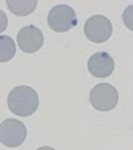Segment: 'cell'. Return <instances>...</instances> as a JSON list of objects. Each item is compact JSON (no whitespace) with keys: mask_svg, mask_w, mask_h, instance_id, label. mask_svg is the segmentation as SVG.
Returning <instances> with one entry per match:
<instances>
[{"mask_svg":"<svg viewBox=\"0 0 133 150\" xmlns=\"http://www.w3.org/2000/svg\"><path fill=\"white\" fill-rule=\"evenodd\" d=\"M7 104L12 113L21 117H27L37 110L39 97L32 87L20 85L9 92Z\"/></svg>","mask_w":133,"mask_h":150,"instance_id":"1","label":"cell"},{"mask_svg":"<svg viewBox=\"0 0 133 150\" xmlns=\"http://www.w3.org/2000/svg\"><path fill=\"white\" fill-rule=\"evenodd\" d=\"M89 100L94 109L106 112L112 110L117 105L119 94L117 89L111 84L99 83L91 89Z\"/></svg>","mask_w":133,"mask_h":150,"instance_id":"2","label":"cell"},{"mask_svg":"<svg viewBox=\"0 0 133 150\" xmlns=\"http://www.w3.org/2000/svg\"><path fill=\"white\" fill-rule=\"evenodd\" d=\"M47 22L53 31L63 33L77 25V16L72 7L66 4L56 5L48 13Z\"/></svg>","mask_w":133,"mask_h":150,"instance_id":"3","label":"cell"},{"mask_svg":"<svg viewBox=\"0 0 133 150\" xmlns=\"http://www.w3.org/2000/svg\"><path fill=\"white\" fill-rule=\"evenodd\" d=\"M27 129L17 119H6L0 124V142L7 147H18L25 141Z\"/></svg>","mask_w":133,"mask_h":150,"instance_id":"4","label":"cell"},{"mask_svg":"<svg viewBox=\"0 0 133 150\" xmlns=\"http://www.w3.org/2000/svg\"><path fill=\"white\" fill-rule=\"evenodd\" d=\"M112 23L103 15H93L87 19L84 25V34L94 43L107 41L112 35Z\"/></svg>","mask_w":133,"mask_h":150,"instance_id":"5","label":"cell"},{"mask_svg":"<svg viewBox=\"0 0 133 150\" xmlns=\"http://www.w3.org/2000/svg\"><path fill=\"white\" fill-rule=\"evenodd\" d=\"M44 42L43 33L34 25L25 26L17 34L18 46L25 53H35L42 47Z\"/></svg>","mask_w":133,"mask_h":150,"instance_id":"6","label":"cell"},{"mask_svg":"<svg viewBox=\"0 0 133 150\" xmlns=\"http://www.w3.org/2000/svg\"><path fill=\"white\" fill-rule=\"evenodd\" d=\"M114 60L107 52H96L91 55L87 63L88 71L97 78H106L112 74L114 70Z\"/></svg>","mask_w":133,"mask_h":150,"instance_id":"7","label":"cell"},{"mask_svg":"<svg viewBox=\"0 0 133 150\" xmlns=\"http://www.w3.org/2000/svg\"><path fill=\"white\" fill-rule=\"evenodd\" d=\"M38 2L36 0H8L6 2L9 11H11L16 16H26L31 14L35 10Z\"/></svg>","mask_w":133,"mask_h":150,"instance_id":"8","label":"cell"},{"mask_svg":"<svg viewBox=\"0 0 133 150\" xmlns=\"http://www.w3.org/2000/svg\"><path fill=\"white\" fill-rule=\"evenodd\" d=\"M16 46L13 39L8 35L0 36V62H8L14 57Z\"/></svg>","mask_w":133,"mask_h":150,"instance_id":"9","label":"cell"},{"mask_svg":"<svg viewBox=\"0 0 133 150\" xmlns=\"http://www.w3.org/2000/svg\"><path fill=\"white\" fill-rule=\"evenodd\" d=\"M7 25H8V18H7V15L5 14V12L0 9V33H2L7 28Z\"/></svg>","mask_w":133,"mask_h":150,"instance_id":"10","label":"cell"},{"mask_svg":"<svg viewBox=\"0 0 133 150\" xmlns=\"http://www.w3.org/2000/svg\"><path fill=\"white\" fill-rule=\"evenodd\" d=\"M36 150H56V149H54L51 146H42V147H39V148H37Z\"/></svg>","mask_w":133,"mask_h":150,"instance_id":"11","label":"cell"}]
</instances>
